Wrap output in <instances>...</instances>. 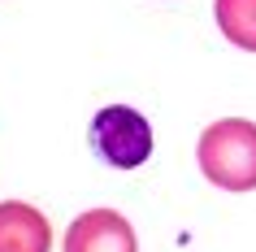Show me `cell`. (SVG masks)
<instances>
[{
    "instance_id": "cell-1",
    "label": "cell",
    "mask_w": 256,
    "mask_h": 252,
    "mask_svg": "<svg viewBox=\"0 0 256 252\" xmlns=\"http://www.w3.org/2000/svg\"><path fill=\"white\" fill-rule=\"evenodd\" d=\"M200 170L222 191H256V122L222 118L200 135Z\"/></svg>"
},
{
    "instance_id": "cell-2",
    "label": "cell",
    "mask_w": 256,
    "mask_h": 252,
    "mask_svg": "<svg viewBox=\"0 0 256 252\" xmlns=\"http://www.w3.org/2000/svg\"><path fill=\"white\" fill-rule=\"evenodd\" d=\"M92 148L113 170H135L152 157V126L130 105H108L92 118Z\"/></svg>"
},
{
    "instance_id": "cell-3",
    "label": "cell",
    "mask_w": 256,
    "mask_h": 252,
    "mask_svg": "<svg viewBox=\"0 0 256 252\" xmlns=\"http://www.w3.org/2000/svg\"><path fill=\"white\" fill-rule=\"evenodd\" d=\"M61 252H139V248H135L130 222L118 209H92L70 222Z\"/></svg>"
},
{
    "instance_id": "cell-4",
    "label": "cell",
    "mask_w": 256,
    "mask_h": 252,
    "mask_svg": "<svg viewBox=\"0 0 256 252\" xmlns=\"http://www.w3.org/2000/svg\"><path fill=\"white\" fill-rule=\"evenodd\" d=\"M52 248V226L35 204L4 200L0 204V252H48Z\"/></svg>"
},
{
    "instance_id": "cell-5",
    "label": "cell",
    "mask_w": 256,
    "mask_h": 252,
    "mask_svg": "<svg viewBox=\"0 0 256 252\" xmlns=\"http://www.w3.org/2000/svg\"><path fill=\"white\" fill-rule=\"evenodd\" d=\"M222 35L243 53H256V0H213Z\"/></svg>"
}]
</instances>
